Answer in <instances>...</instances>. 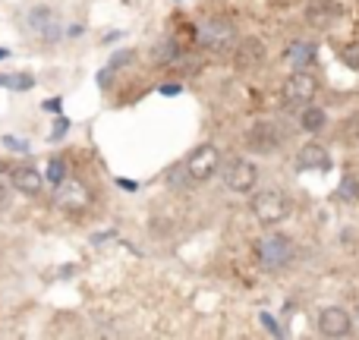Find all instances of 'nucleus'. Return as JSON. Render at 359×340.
Masks as SVG:
<instances>
[{"instance_id":"4","label":"nucleus","mask_w":359,"mask_h":340,"mask_svg":"<svg viewBox=\"0 0 359 340\" xmlns=\"http://www.w3.org/2000/svg\"><path fill=\"white\" fill-rule=\"evenodd\" d=\"M54 205L60 211H67V215H79V211H86L92 205V189L82 179L67 177L60 186H54Z\"/></svg>"},{"instance_id":"32","label":"nucleus","mask_w":359,"mask_h":340,"mask_svg":"<svg viewBox=\"0 0 359 340\" xmlns=\"http://www.w3.org/2000/svg\"><path fill=\"white\" fill-rule=\"evenodd\" d=\"M117 186H120V189H126V192H139V183H136V179H123V177H117Z\"/></svg>"},{"instance_id":"17","label":"nucleus","mask_w":359,"mask_h":340,"mask_svg":"<svg viewBox=\"0 0 359 340\" xmlns=\"http://www.w3.org/2000/svg\"><path fill=\"white\" fill-rule=\"evenodd\" d=\"M69 168H67V158H60V155H54V158H50V161H48V170H44V179H48V183L50 186H60L63 183V179H67L69 177V173H67Z\"/></svg>"},{"instance_id":"34","label":"nucleus","mask_w":359,"mask_h":340,"mask_svg":"<svg viewBox=\"0 0 359 340\" xmlns=\"http://www.w3.org/2000/svg\"><path fill=\"white\" fill-rule=\"evenodd\" d=\"M123 38V32H107L104 35V44H114V41H120Z\"/></svg>"},{"instance_id":"8","label":"nucleus","mask_w":359,"mask_h":340,"mask_svg":"<svg viewBox=\"0 0 359 340\" xmlns=\"http://www.w3.org/2000/svg\"><path fill=\"white\" fill-rule=\"evenodd\" d=\"M186 170H189V177L196 179V183H202L211 173L221 170V151H217L215 145H198V149L186 158Z\"/></svg>"},{"instance_id":"6","label":"nucleus","mask_w":359,"mask_h":340,"mask_svg":"<svg viewBox=\"0 0 359 340\" xmlns=\"http://www.w3.org/2000/svg\"><path fill=\"white\" fill-rule=\"evenodd\" d=\"M318 92V79L312 73H306V69H297L293 76H287L284 82V104L287 107H306L312 104V98H316Z\"/></svg>"},{"instance_id":"24","label":"nucleus","mask_w":359,"mask_h":340,"mask_svg":"<svg viewBox=\"0 0 359 340\" xmlns=\"http://www.w3.org/2000/svg\"><path fill=\"white\" fill-rule=\"evenodd\" d=\"M259 322L265 325V331H268V334H274V337H284V331H280L278 318H274L271 312H262V315H259Z\"/></svg>"},{"instance_id":"36","label":"nucleus","mask_w":359,"mask_h":340,"mask_svg":"<svg viewBox=\"0 0 359 340\" xmlns=\"http://www.w3.org/2000/svg\"><path fill=\"white\" fill-rule=\"evenodd\" d=\"M69 274H76V265H63L60 268V278H69Z\"/></svg>"},{"instance_id":"13","label":"nucleus","mask_w":359,"mask_h":340,"mask_svg":"<svg viewBox=\"0 0 359 340\" xmlns=\"http://www.w3.org/2000/svg\"><path fill=\"white\" fill-rule=\"evenodd\" d=\"M233 50H236V67L240 69H255L265 60V44H262L259 38H246V41H240Z\"/></svg>"},{"instance_id":"31","label":"nucleus","mask_w":359,"mask_h":340,"mask_svg":"<svg viewBox=\"0 0 359 340\" xmlns=\"http://www.w3.org/2000/svg\"><path fill=\"white\" fill-rule=\"evenodd\" d=\"M114 236H117V233H114V230H101V233H95V236H92V246H101V243L114 240Z\"/></svg>"},{"instance_id":"22","label":"nucleus","mask_w":359,"mask_h":340,"mask_svg":"<svg viewBox=\"0 0 359 340\" xmlns=\"http://www.w3.org/2000/svg\"><path fill=\"white\" fill-rule=\"evenodd\" d=\"M0 142H4L10 151H16V155H29V151H32L29 142H25V139H19V136H4Z\"/></svg>"},{"instance_id":"29","label":"nucleus","mask_w":359,"mask_h":340,"mask_svg":"<svg viewBox=\"0 0 359 340\" xmlns=\"http://www.w3.org/2000/svg\"><path fill=\"white\" fill-rule=\"evenodd\" d=\"M133 60V50H117V54L111 57V67L117 69V67H126V63Z\"/></svg>"},{"instance_id":"10","label":"nucleus","mask_w":359,"mask_h":340,"mask_svg":"<svg viewBox=\"0 0 359 340\" xmlns=\"http://www.w3.org/2000/svg\"><path fill=\"white\" fill-rule=\"evenodd\" d=\"M318 331H322L325 337H347L350 331H353V318H350V312L341 309V306H328V309H322V315H318Z\"/></svg>"},{"instance_id":"35","label":"nucleus","mask_w":359,"mask_h":340,"mask_svg":"<svg viewBox=\"0 0 359 340\" xmlns=\"http://www.w3.org/2000/svg\"><path fill=\"white\" fill-rule=\"evenodd\" d=\"M82 32H86V29H82V25H69V29H67V35H69V38H76V35H82Z\"/></svg>"},{"instance_id":"21","label":"nucleus","mask_w":359,"mask_h":340,"mask_svg":"<svg viewBox=\"0 0 359 340\" xmlns=\"http://www.w3.org/2000/svg\"><path fill=\"white\" fill-rule=\"evenodd\" d=\"M69 126H73V120H69V117H63V114H57V120H54V130H50V142H60V139L63 136H67V132H69Z\"/></svg>"},{"instance_id":"19","label":"nucleus","mask_w":359,"mask_h":340,"mask_svg":"<svg viewBox=\"0 0 359 340\" xmlns=\"http://www.w3.org/2000/svg\"><path fill=\"white\" fill-rule=\"evenodd\" d=\"M155 57H158L161 63H174V60H180V44H177V41H170V38H168V41L158 44Z\"/></svg>"},{"instance_id":"25","label":"nucleus","mask_w":359,"mask_h":340,"mask_svg":"<svg viewBox=\"0 0 359 340\" xmlns=\"http://www.w3.org/2000/svg\"><path fill=\"white\" fill-rule=\"evenodd\" d=\"M337 196L347 198V202H350V198H356V196H359L356 179H353V177H344V179H341V192H337Z\"/></svg>"},{"instance_id":"3","label":"nucleus","mask_w":359,"mask_h":340,"mask_svg":"<svg viewBox=\"0 0 359 340\" xmlns=\"http://www.w3.org/2000/svg\"><path fill=\"white\" fill-rule=\"evenodd\" d=\"M252 215H255L259 224L274 227V224H280L287 215H290V198L278 189H265L252 198Z\"/></svg>"},{"instance_id":"2","label":"nucleus","mask_w":359,"mask_h":340,"mask_svg":"<svg viewBox=\"0 0 359 340\" xmlns=\"http://www.w3.org/2000/svg\"><path fill=\"white\" fill-rule=\"evenodd\" d=\"M255 255H259L262 268H268V271H280V268H287L293 261V243L280 233H268L255 243Z\"/></svg>"},{"instance_id":"12","label":"nucleus","mask_w":359,"mask_h":340,"mask_svg":"<svg viewBox=\"0 0 359 340\" xmlns=\"http://www.w3.org/2000/svg\"><path fill=\"white\" fill-rule=\"evenodd\" d=\"M10 183H13V189L22 192V196H38V192L44 189V173L38 168H32V164H25V168H13Z\"/></svg>"},{"instance_id":"9","label":"nucleus","mask_w":359,"mask_h":340,"mask_svg":"<svg viewBox=\"0 0 359 340\" xmlns=\"http://www.w3.org/2000/svg\"><path fill=\"white\" fill-rule=\"evenodd\" d=\"M246 142H249V149H252V151L268 155V151H274L280 142H284V136H280V130L271 123V120H259V123L249 130Z\"/></svg>"},{"instance_id":"11","label":"nucleus","mask_w":359,"mask_h":340,"mask_svg":"<svg viewBox=\"0 0 359 340\" xmlns=\"http://www.w3.org/2000/svg\"><path fill=\"white\" fill-rule=\"evenodd\" d=\"M337 19H341V6L334 0H309L306 6V22L316 29H331Z\"/></svg>"},{"instance_id":"30","label":"nucleus","mask_w":359,"mask_h":340,"mask_svg":"<svg viewBox=\"0 0 359 340\" xmlns=\"http://www.w3.org/2000/svg\"><path fill=\"white\" fill-rule=\"evenodd\" d=\"M158 92H161L164 98H174V95H180V92H183V86H180V82H164V86L158 88Z\"/></svg>"},{"instance_id":"26","label":"nucleus","mask_w":359,"mask_h":340,"mask_svg":"<svg viewBox=\"0 0 359 340\" xmlns=\"http://www.w3.org/2000/svg\"><path fill=\"white\" fill-rule=\"evenodd\" d=\"M114 73H117V69H114L111 63H107L104 69H98V76H95V82H98V88H104V92H107V88L114 86Z\"/></svg>"},{"instance_id":"14","label":"nucleus","mask_w":359,"mask_h":340,"mask_svg":"<svg viewBox=\"0 0 359 340\" xmlns=\"http://www.w3.org/2000/svg\"><path fill=\"white\" fill-rule=\"evenodd\" d=\"M297 168L299 170H328L331 168V158L325 151V145H303L297 155Z\"/></svg>"},{"instance_id":"18","label":"nucleus","mask_w":359,"mask_h":340,"mask_svg":"<svg viewBox=\"0 0 359 340\" xmlns=\"http://www.w3.org/2000/svg\"><path fill=\"white\" fill-rule=\"evenodd\" d=\"M0 86L13 88V92H29V88H35V76H29V73H13V76H0Z\"/></svg>"},{"instance_id":"33","label":"nucleus","mask_w":359,"mask_h":340,"mask_svg":"<svg viewBox=\"0 0 359 340\" xmlns=\"http://www.w3.org/2000/svg\"><path fill=\"white\" fill-rule=\"evenodd\" d=\"M6 205H10V186L0 183V211H4Z\"/></svg>"},{"instance_id":"39","label":"nucleus","mask_w":359,"mask_h":340,"mask_svg":"<svg viewBox=\"0 0 359 340\" xmlns=\"http://www.w3.org/2000/svg\"><path fill=\"white\" fill-rule=\"evenodd\" d=\"M356 318H359V309H356Z\"/></svg>"},{"instance_id":"37","label":"nucleus","mask_w":359,"mask_h":340,"mask_svg":"<svg viewBox=\"0 0 359 340\" xmlns=\"http://www.w3.org/2000/svg\"><path fill=\"white\" fill-rule=\"evenodd\" d=\"M6 57H10V50H6V48H0V60H6Z\"/></svg>"},{"instance_id":"7","label":"nucleus","mask_w":359,"mask_h":340,"mask_svg":"<svg viewBox=\"0 0 359 340\" xmlns=\"http://www.w3.org/2000/svg\"><path fill=\"white\" fill-rule=\"evenodd\" d=\"M221 173H224L227 189H233V192H252L255 183H259V170H255V164L246 161V158H230Z\"/></svg>"},{"instance_id":"27","label":"nucleus","mask_w":359,"mask_h":340,"mask_svg":"<svg viewBox=\"0 0 359 340\" xmlns=\"http://www.w3.org/2000/svg\"><path fill=\"white\" fill-rule=\"evenodd\" d=\"M344 136H347L350 142H359V114H353V117L347 120V126H344Z\"/></svg>"},{"instance_id":"1","label":"nucleus","mask_w":359,"mask_h":340,"mask_svg":"<svg viewBox=\"0 0 359 340\" xmlns=\"http://www.w3.org/2000/svg\"><path fill=\"white\" fill-rule=\"evenodd\" d=\"M196 38L202 48L215 50V54H224V50H233L236 48V29L230 19L224 16H208L198 22L196 29Z\"/></svg>"},{"instance_id":"16","label":"nucleus","mask_w":359,"mask_h":340,"mask_svg":"<svg viewBox=\"0 0 359 340\" xmlns=\"http://www.w3.org/2000/svg\"><path fill=\"white\" fill-rule=\"evenodd\" d=\"M325 120H328V117H325L322 107H309V104H306V107H303V114H299V126H303L306 132H318V130H325Z\"/></svg>"},{"instance_id":"15","label":"nucleus","mask_w":359,"mask_h":340,"mask_svg":"<svg viewBox=\"0 0 359 340\" xmlns=\"http://www.w3.org/2000/svg\"><path fill=\"white\" fill-rule=\"evenodd\" d=\"M316 54H318V48L312 41H293L290 48L284 50V57H287V63H290L293 69H306V67H312V60H316Z\"/></svg>"},{"instance_id":"5","label":"nucleus","mask_w":359,"mask_h":340,"mask_svg":"<svg viewBox=\"0 0 359 340\" xmlns=\"http://www.w3.org/2000/svg\"><path fill=\"white\" fill-rule=\"evenodd\" d=\"M25 29H29L32 35H38L41 41H48V44H57L63 38L60 19H57V13L50 10L48 4H35V6L25 10Z\"/></svg>"},{"instance_id":"38","label":"nucleus","mask_w":359,"mask_h":340,"mask_svg":"<svg viewBox=\"0 0 359 340\" xmlns=\"http://www.w3.org/2000/svg\"><path fill=\"white\" fill-rule=\"evenodd\" d=\"M0 170H6V168H4V161H0Z\"/></svg>"},{"instance_id":"23","label":"nucleus","mask_w":359,"mask_h":340,"mask_svg":"<svg viewBox=\"0 0 359 340\" xmlns=\"http://www.w3.org/2000/svg\"><path fill=\"white\" fill-rule=\"evenodd\" d=\"M341 60L347 63L350 69H356V73H359V48H353V44H347V48H341Z\"/></svg>"},{"instance_id":"20","label":"nucleus","mask_w":359,"mask_h":340,"mask_svg":"<svg viewBox=\"0 0 359 340\" xmlns=\"http://www.w3.org/2000/svg\"><path fill=\"white\" fill-rule=\"evenodd\" d=\"M168 183L174 186V189H186L189 183H196V179L189 177V170H186V164H180V168H174L168 173Z\"/></svg>"},{"instance_id":"28","label":"nucleus","mask_w":359,"mask_h":340,"mask_svg":"<svg viewBox=\"0 0 359 340\" xmlns=\"http://www.w3.org/2000/svg\"><path fill=\"white\" fill-rule=\"evenodd\" d=\"M60 107H63V98H44L41 101V111L44 114H60Z\"/></svg>"}]
</instances>
